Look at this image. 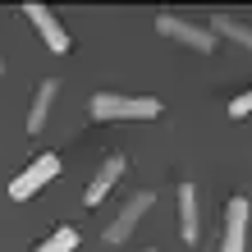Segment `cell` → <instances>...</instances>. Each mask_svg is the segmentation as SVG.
Wrapping results in <instances>:
<instances>
[{
    "instance_id": "6da1fadb",
    "label": "cell",
    "mask_w": 252,
    "mask_h": 252,
    "mask_svg": "<svg viewBox=\"0 0 252 252\" xmlns=\"http://www.w3.org/2000/svg\"><path fill=\"white\" fill-rule=\"evenodd\" d=\"M165 110L156 96H124V92H96L92 115L96 120H156Z\"/></svg>"
},
{
    "instance_id": "7a4b0ae2",
    "label": "cell",
    "mask_w": 252,
    "mask_h": 252,
    "mask_svg": "<svg viewBox=\"0 0 252 252\" xmlns=\"http://www.w3.org/2000/svg\"><path fill=\"white\" fill-rule=\"evenodd\" d=\"M55 174H60V156H55V152H41V156L32 160V165H28V170L19 174V179L9 184V197H14V202H28L32 192H41V188H46V184L55 179Z\"/></svg>"
},
{
    "instance_id": "3957f363",
    "label": "cell",
    "mask_w": 252,
    "mask_h": 252,
    "mask_svg": "<svg viewBox=\"0 0 252 252\" xmlns=\"http://www.w3.org/2000/svg\"><path fill=\"white\" fill-rule=\"evenodd\" d=\"M23 14H28V23L37 28V37L46 41L55 55H69V51H73V41H69V32H64V23L55 19L46 5H37V0H32V5H23Z\"/></svg>"
},
{
    "instance_id": "277c9868",
    "label": "cell",
    "mask_w": 252,
    "mask_h": 252,
    "mask_svg": "<svg viewBox=\"0 0 252 252\" xmlns=\"http://www.w3.org/2000/svg\"><path fill=\"white\" fill-rule=\"evenodd\" d=\"M156 32H160V37L184 41L188 51H216L211 28H197V23H188V19H174V14H160V19H156Z\"/></svg>"
},
{
    "instance_id": "5b68a950",
    "label": "cell",
    "mask_w": 252,
    "mask_h": 252,
    "mask_svg": "<svg viewBox=\"0 0 252 252\" xmlns=\"http://www.w3.org/2000/svg\"><path fill=\"white\" fill-rule=\"evenodd\" d=\"M152 202H156L152 192H133V197H128V202L120 206V216L110 220V229H106V243H124L128 234L138 229V220H142L147 211H152Z\"/></svg>"
},
{
    "instance_id": "8992f818",
    "label": "cell",
    "mask_w": 252,
    "mask_h": 252,
    "mask_svg": "<svg viewBox=\"0 0 252 252\" xmlns=\"http://www.w3.org/2000/svg\"><path fill=\"white\" fill-rule=\"evenodd\" d=\"M248 243V197H229L225 206V234H220V252H243Z\"/></svg>"
},
{
    "instance_id": "52a82bcc",
    "label": "cell",
    "mask_w": 252,
    "mask_h": 252,
    "mask_svg": "<svg viewBox=\"0 0 252 252\" xmlns=\"http://www.w3.org/2000/svg\"><path fill=\"white\" fill-rule=\"evenodd\" d=\"M124 170H128V160H124V156H106V160H101V170L92 174V184H87L83 202H87V206H101V202H106V192L120 184V174H124Z\"/></svg>"
},
{
    "instance_id": "ba28073f",
    "label": "cell",
    "mask_w": 252,
    "mask_h": 252,
    "mask_svg": "<svg viewBox=\"0 0 252 252\" xmlns=\"http://www.w3.org/2000/svg\"><path fill=\"white\" fill-rule=\"evenodd\" d=\"M179 239L184 248L202 239V211H197V188L192 184H179Z\"/></svg>"
},
{
    "instance_id": "9c48e42d",
    "label": "cell",
    "mask_w": 252,
    "mask_h": 252,
    "mask_svg": "<svg viewBox=\"0 0 252 252\" xmlns=\"http://www.w3.org/2000/svg\"><path fill=\"white\" fill-rule=\"evenodd\" d=\"M55 92H60V83L55 78H41L37 83V96H32V106H28V133H41L46 128V120H51V106H55Z\"/></svg>"
},
{
    "instance_id": "30bf717a",
    "label": "cell",
    "mask_w": 252,
    "mask_h": 252,
    "mask_svg": "<svg viewBox=\"0 0 252 252\" xmlns=\"http://www.w3.org/2000/svg\"><path fill=\"white\" fill-rule=\"evenodd\" d=\"M206 28H211V37H229V41H239V46H248V51H252V28H248V23H239V19H229V14H216Z\"/></svg>"
},
{
    "instance_id": "8fae6325",
    "label": "cell",
    "mask_w": 252,
    "mask_h": 252,
    "mask_svg": "<svg viewBox=\"0 0 252 252\" xmlns=\"http://www.w3.org/2000/svg\"><path fill=\"white\" fill-rule=\"evenodd\" d=\"M73 248H78V229H73V225H60L55 234H46L32 252H73Z\"/></svg>"
},
{
    "instance_id": "7c38bea8",
    "label": "cell",
    "mask_w": 252,
    "mask_h": 252,
    "mask_svg": "<svg viewBox=\"0 0 252 252\" xmlns=\"http://www.w3.org/2000/svg\"><path fill=\"white\" fill-rule=\"evenodd\" d=\"M229 115H234V120H243V115H252V92L234 96V101H229Z\"/></svg>"
},
{
    "instance_id": "4fadbf2b",
    "label": "cell",
    "mask_w": 252,
    "mask_h": 252,
    "mask_svg": "<svg viewBox=\"0 0 252 252\" xmlns=\"http://www.w3.org/2000/svg\"><path fill=\"white\" fill-rule=\"evenodd\" d=\"M0 73H5V64H0Z\"/></svg>"
},
{
    "instance_id": "5bb4252c",
    "label": "cell",
    "mask_w": 252,
    "mask_h": 252,
    "mask_svg": "<svg viewBox=\"0 0 252 252\" xmlns=\"http://www.w3.org/2000/svg\"><path fill=\"white\" fill-rule=\"evenodd\" d=\"M147 252H156V248H147Z\"/></svg>"
}]
</instances>
